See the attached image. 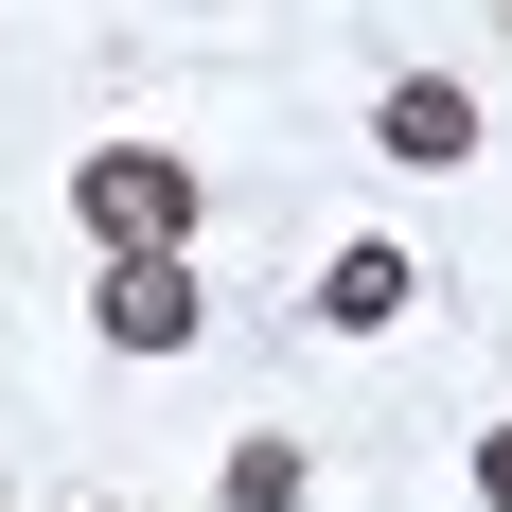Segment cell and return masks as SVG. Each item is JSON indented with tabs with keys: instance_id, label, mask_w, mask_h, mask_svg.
Masks as SVG:
<instances>
[{
	"instance_id": "8992f818",
	"label": "cell",
	"mask_w": 512,
	"mask_h": 512,
	"mask_svg": "<svg viewBox=\"0 0 512 512\" xmlns=\"http://www.w3.org/2000/svg\"><path fill=\"white\" fill-rule=\"evenodd\" d=\"M477 495H495V512H512V424H495V442H477Z\"/></svg>"
},
{
	"instance_id": "3957f363",
	"label": "cell",
	"mask_w": 512,
	"mask_h": 512,
	"mask_svg": "<svg viewBox=\"0 0 512 512\" xmlns=\"http://www.w3.org/2000/svg\"><path fill=\"white\" fill-rule=\"evenodd\" d=\"M371 142L407 159V177H442V159H477V89H460V71H407V89L371 106Z\"/></svg>"
},
{
	"instance_id": "277c9868",
	"label": "cell",
	"mask_w": 512,
	"mask_h": 512,
	"mask_svg": "<svg viewBox=\"0 0 512 512\" xmlns=\"http://www.w3.org/2000/svg\"><path fill=\"white\" fill-rule=\"evenodd\" d=\"M407 301H424V283H407V248H336V265H318V318H336V336H389Z\"/></svg>"
},
{
	"instance_id": "5b68a950",
	"label": "cell",
	"mask_w": 512,
	"mask_h": 512,
	"mask_svg": "<svg viewBox=\"0 0 512 512\" xmlns=\"http://www.w3.org/2000/svg\"><path fill=\"white\" fill-rule=\"evenodd\" d=\"M212 495H230V512H301V442H230Z\"/></svg>"
},
{
	"instance_id": "7a4b0ae2",
	"label": "cell",
	"mask_w": 512,
	"mask_h": 512,
	"mask_svg": "<svg viewBox=\"0 0 512 512\" xmlns=\"http://www.w3.org/2000/svg\"><path fill=\"white\" fill-rule=\"evenodd\" d=\"M195 248H106V301H89V336L106 354H195Z\"/></svg>"
},
{
	"instance_id": "6da1fadb",
	"label": "cell",
	"mask_w": 512,
	"mask_h": 512,
	"mask_svg": "<svg viewBox=\"0 0 512 512\" xmlns=\"http://www.w3.org/2000/svg\"><path fill=\"white\" fill-rule=\"evenodd\" d=\"M71 212H89L106 248H195V159L177 142H89L71 159Z\"/></svg>"
}]
</instances>
